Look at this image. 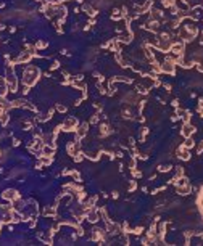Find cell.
Here are the masks:
<instances>
[{"mask_svg":"<svg viewBox=\"0 0 203 246\" xmlns=\"http://www.w3.org/2000/svg\"><path fill=\"white\" fill-rule=\"evenodd\" d=\"M39 79V69L35 66H26L23 69V84L27 87L34 86Z\"/></svg>","mask_w":203,"mask_h":246,"instance_id":"6da1fadb","label":"cell"},{"mask_svg":"<svg viewBox=\"0 0 203 246\" xmlns=\"http://www.w3.org/2000/svg\"><path fill=\"white\" fill-rule=\"evenodd\" d=\"M160 68H161V72H166V74H174V72H176V61L166 56V58L160 63Z\"/></svg>","mask_w":203,"mask_h":246,"instance_id":"7a4b0ae2","label":"cell"},{"mask_svg":"<svg viewBox=\"0 0 203 246\" xmlns=\"http://www.w3.org/2000/svg\"><path fill=\"white\" fill-rule=\"evenodd\" d=\"M79 124H78V119L76 118H73V116H69V118H66L63 121V130L64 132H71V130H76V127H78Z\"/></svg>","mask_w":203,"mask_h":246,"instance_id":"3957f363","label":"cell"},{"mask_svg":"<svg viewBox=\"0 0 203 246\" xmlns=\"http://www.w3.org/2000/svg\"><path fill=\"white\" fill-rule=\"evenodd\" d=\"M193 134H195V127L192 126V122H184L181 129V135L184 138H187V137H192Z\"/></svg>","mask_w":203,"mask_h":246,"instance_id":"277c9868","label":"cell"},{"mask_svg":"<svg viewBox=\"0 0 203 246\" xmlns=\"http://www.w3.org/2000/svg\"><path fill=\"white\" fill-rule=\"evenodd\" d=\"M87 132H89V124L87 122H82L81 126L76 127V138L81 140V138H84L87 135Z\"/></svg>","mask_w":203,"mask_h":246,"instance_id":"5b68a950","label":"cell"},{"mask_svg":"<svg viewBox=\"0 0 203 246\" xmlns=\"http://www.w3.org/2000/svg\"><path fill=\"white\" fill-rule=\"evenodd\" d=\"M55 153V145L52 143H44L42 150H40V156H47V158H52Z\"/></svg>","mask_w":203,"mask_h":246,"instance_id":"8992f818","label":"cell"},{"mask_svg":"<svg viewBox=\"0 0 203 246\" xmlns=\"http://www.w3.org/2000/svg\"><path fill=\"white\" fill-rule=\"evenodd\" d=\"M2 196H3V200H7V201H15L16 198H20L18 192L13 190V188H8V190H5V192L2 193Z\"/></svg>","mask_w":203,"mask_h":246,"instance_id":"52a82bcc","label":"cell"},{"mask_svg":"<svg viewBox=\"0 0 203 246\" xmlns=\"http://www.w3.org/2000/svg\"><path fill=\"white\" fill-rule=\"evenodd\" d=\"M177 156H179V159H182V161H189V159H190V150L186 148L184 145H181V148L177 150Z\"/></svg>","mask_w":203,"mask_h":246,"instance_id":"ba28073f","label":"cell"},{"mask_svg":"<svg viewBox=\"0 0 203 246\" xmlns=\"http://www.w3.org/2000/svg\"><path fill=\"white\" fill-rule=\"evenodd\" d=\"M10 92V89H8V82L5 77H0V98L2 97H7V93Z\"/></svg>","mask_w":203,"mask_h":246,"instance_id":"9c48e42d","label":"cell"},{"mask_svg":"<svg viewBox=\"0 0 203 246\" xmlns=\"http://www.w3.org/2000/svg\"><path fill=\"white\" fill-rule=\"evenodd\" d=\"M176 192L182 196H187L189 193H192V185H181V187H176Z\"/></svg>","mask_w":203,"mask_h":246,"instance_id":"30bf717a","label":"cell"},{"mask_svg":"<svg viewBox=\"0 0 203 246\" xmlns=\"http://www.w3.org/2000/svg\"><path fill=\"white\" fill-rule=\"evenodd\" d=\"M82 10H84L89 16H95V13H97L94 8H92V5H89V3H84V5H82Z\"/></svg>","mask_w":203,"mask_h":246,"instance_id":"8fae6325","label":"cell"},{"mask_svg":"<svg viewBox=\"0 0 203 246\" xmlns=\"http://www.w3.org/2000/svg\"><path fill=\"white\" fill-rule=\"evenodd\" d=\"M110 132H111V130H110V126H108V124H100V135H102V137H106Z\"/></svg>","mask_w":203,"mask_h":246,"instance_id":"7c38bea8","label":"cell"},{"mask_svg":"<svg viewBox=\"0 0 203 246\" xmlns=\"http://www.w3.org/2000/svg\"><path fill=\"white\" fill-rule=\"evenodd\" d=\"M45 216H52V217L57 216V206H49V207H45Z\"/></svg>","mask_w":203,"mask_h":246,"instance_id":"4fadbf2b","label":"cell"},{"mask_svg":"<svg viewBox=\"0 0 203 246\" xmlns=\"http://www.w3.org/2000/svg\"><path fill=\"white\" fill-rule=\"evenodd\" d=\"M182 145L186 146V148H189V150H190V148H193V146H195V140H193L192 137H187V138H186V142H184Z\"/></svg>","mask_w":203,"mask_h":246,"instance_id":"5bb4252c","label":"cell"},{"mask_svg":"<svg viewBox=\"0 0 203 246\" xmlns=\"http://www.w3.org/2000/svg\"><path fill=\"white\" fill-rule=\"evenodd\" d=\"M171 167H172L171 164H161V166L158 167V171H160V172H169Z\"/></svg>","mask_w":203,"mask_h":246,"instance_id":"9a60e30c","label":"cell"},{"mask_svg":"<svg viewBox=\"0 0 203 246\" xmlns=\"http://www.w3.org/2000/svg\"><path fill=\"white\" fill-rule=\"evenodd\" d=\"M98 119H100V114H94V116H92V119H90V124H97Z\"/></svg>","mask_w":203,"mask_h":246,"instance_id":"2e32d148","label":"cell"},{"mask_svg":"<svg viewBox=\"0 0 203 246\" xmlns=\"http://www.w3.org/2000/svg\"><path fill=\"white\" fill-rule=\"evenodd\" d=\"M142 232H144V227H135L132 233H134V235H140Z\"/></svg>","mask_w":203,"mask_h":246,"instance_id":"e0dca14e","label":"cell"},{"mask_svg":"<svg viewBox=\"0 0 203 246\" xmlns=\"http://www.w3.org/2000/svg\"><path fill=\"white\" fill-rule=\"evenodd\" d=\"M201 151H203V140H201L200 143L197 145V153H198V155H201Z\"/></svg>","mask_w":203,"mask_h":246,"instance_id":"ac0fdd59","label":"cell"},{"mask_svg":"<svg viewBox=\"0 0 203 246\" xmlns=\"http://www.w3.org/2000/svg\"><path fill=\"white\" fill-rule=\"evenodd\" d=\"M37 49H45V47H47V42H44V40H40V42H37Z\"/></svg>","mask_w":203,"mask_h":246,"instance_id":"d6986e66","label":"cell"},{"mask_svg":"<svg viewBox=\"0 0 203 246\" xmlns=\"http://www.w3.org/2000/svg\"><path fill=\"white\" fill-rule=\"evenodd\" d=\"M57 109L60 113H64V111H66V106H64V105H57Z\"/></svg>","mask_w":203,"mask_h":246,"instance_id":"ffe728a7","label":"cell"},{"mask_svg":"<svg viewBox=\"0 0 203 246\" xmlns=\"http://www.w3.org/2000/svg\"><path fill=\"white\" fill-rule=\"evenodd\" d=\"M58 66H60V63H58V61H53V63H52V66H50V69L53 71V69H57Z\"/></svg>","mask_w":203,"mask_h":246,"instance_id":"44dd1931","label":"cell"},{"mask_svg":"<svg viewBox=\"0 0 203 246\" xmlns=\"http://www.w3.org/2000/svg\"><path fill=\"white\" fill-rule=\"evenodd\" d=\"M20 145V140H13V146H18Z\"/></svg>","mask_w":203,"mask_h":246,"instance_id":"7402d4cb","label":"cell"}]
</instances>
